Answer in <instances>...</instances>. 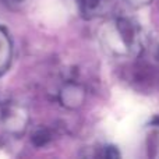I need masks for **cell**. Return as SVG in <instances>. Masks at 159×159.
<instances>
[{
    "mask_svg": "<svg viewBox=\"0 0 159 159\" xmlns=\"http://www.w3.org/2000/svg\"><path fill=\"white\" fill-rule=\"evenodd\" d=\"M81 11L87 16H102L112 6V0H78Z\"/></svg>",
    "mask_w": 159,
    "mask_h": 159,
    "instance_id": "cell-1",
    "label": "cell"
},
{
    "mask_svg": "<svg viewBox=\"0 0 159 159\" xmlns=\"http://www.w3.org/2000/svg\"><path fill=\"white\" fill-rule=\"evenodd\" d=\"M10 2H16V3H20L21 0H10Z\"/></svg>",
    "mask_w": 159,
    "mask_h": 159,
    "instance_id": "cell-5",
    "label": "cell"
},
{
    "mask_svg": "<svg viewBox=\"0 0 159 159\" xmlns=\"http://www.w3.org/2000/svg\"><path fill=\"white\" fill-rule=\"evenodd\" d=\"M61 101L69 107L80 106L84 101V89L80 85L69 84L61 92Z\"/></svg>",
    "mask_w": 159,
    "mask_h": 159,
    "instance_id": "cell-2",
    "label": "cell"
},
{
    "mask_svg": "<svg viewBox=\"0 0 159 159\" xmlns=\"http://www.w3.org/2000/svg\"><path fill=\"white\" fill-rule=\"evenodd\" d=\"M151 57L154 61L159 63V41L155 42V43L151 46Z\"/></svg>",
    "mask_w": 159,
    "mask_h": 159,
    "instance_id": "cell-4",
    "label": "cell"
},
{
    "mask_svg": "<svg viewBox=\"0 0 159 159\" xmlns=\"http://www.w3.org/2000/svg\"><path fill=\"white\" fill-rule=\"evenodd\" d=\"M49 140H50V135H49V133H48L46 130H39V131H36L35 134H34V137H32L34 144L38 145V147L45 145Z\"/></svg>",
    "mask_w": 159,
    "mask_h": 159,
    "instance_id": "cell-3",
    "label": "cell"
}]
</instances>
